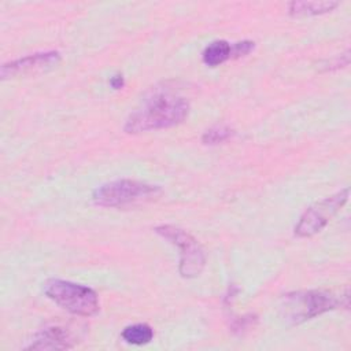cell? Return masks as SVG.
<instances>
[{"label":"cell","instance_id":"3","mask_svg":"<svg viewBox=\"0 0 351 351\" xmlns=\"http://www.w3.org/2000/svg\"><path fill=\"white\" fill-rule=\"evenodd\" d=\"M339 304H341V299L329 291L313 289L289 292L282 298L281 317L289 325H299L336 308Z\"/></svg>","mask_w":351,"mask_h":351},{"label":"cell","instance_id":"15","mask_svg":"<svg viewBox=\"0 0 351 351\" xmlns=\"http://www.w3.org/2000/svg\"><path fill=\"white\" fill-rule=\"evenodd\" d=\"M256 321V318L254 315H245V317H241V318H237L236 322L233 324V330H245L250 325H252V322Z\"/></svg>","mask_w":351,"mask_h":351},{"label":"cell","instance_id":"9","mask_svg":"<svg viewBox=\"0 0 351 351\" xmlns=\"http://www.w3.org/2000/svg\"><path fill=\"white\" fill-rule=\"evenodd\" d=\"M339 5V1H291L288 4V12L291 16H314L333 11Z\"/></svg>","mask_w":351,"mask_h":351},{"label":"cell","instance_id":"2","mask_svg":"<svg viewBox=\"0 0 351 351\" xmlns=\"http://www.w3.org/2000/svg\"><path fill=\"white\" fill-rule=\"evenodd\" d=\"M43 291L48 299L74 315L92 317L100 308L97 293L82 284L49 278L43 284Z\"/></svg>","mask_w":351,"mask_h":351},{"label":"cell","instance_id":"1","mask_svg":"<svg viewBox=\"0 0 351 351\" xmlns=\"http://www.w3.org/2000/svg\"><path fill=\"white\" fill-rule=\"evenodd\" d=\"M189 101L171 88H152L129 114L123 130L130 134L176 126L189 114Z\"/></svg>","mask_w":351,"mask_h":351},{"label":"cell","instance_id":"7","mask_svg":"<svg viewBox=\"0 0 351 351\" xmlns=\"http://www.w3.org/2000/svg\"><path fill=\"white\" fill-rule=\"evenodd\" d=\"M60 62V53L58 51H45L26 55L15 60H10L1 64L0 77L1 80H8L21 75L37 74L47 71Z\"/></svg>","mask_w":351,"mask_h":351},{"label":"cell","instance_id":"16","mask_svg":"<svg viewBox=\"0 0 351 351\" xmlns=\"http://www.w3.org/2000/svg\"><path fill=\"white\" fill-rule=\"evenodd\" d=\"M110 85L114 88V89H121L123 85H125V80H123V75L122 74H115L110 78Z\"/></svg>","mask_w":351,"mask_h":351},{"label":"cell","instance_id":"12","mask_svg":"<svg viewBox=\"0 0 351 351\" xmlns=\"http://www.w3.org/2000/svg\"><path fill=\"white\" fill-rule=\"evenodd\" d=\"M233 133H234L233 129L229 128L228 125H215L203 133L202 141L206 145H215V144L223 143L228 138H230L233 136Z\"/></svg>","mask_w":351,"mask_h":351},{"label":"cell","instance_id":"14","mask_svg":"<svg viewBox=\"0 0 351 351\" xmlns=\"http://www.w3.org/2000/svg\"><path fill=\"white\" fill-rule=\"evenodd\" d=\"M350 52L346 51L344 53L341 55H337L335 59H332L329 62V66H328V70H335V69H340V67H346L348 63H350Z\"/></svg>","mask_w":351,"mask_h":351},{"label":"cell","instance_id":"10","mask_svg":"<svg viewBox=\"0 0 351 351\" xmlns=\"http://www.w3.org/2000/svg\"><path fill=\"white\" fill-rule=\"evenodd\" d=\"M232 58V45L225 40H217L210 43L202 52L204 64L215 67Z\"/></svg>","mask_w":351,"mask_h":351},{"label":"cell","instance_id":"11","mask_svg":"<svg viewBox=\"0 0 351 351\" xmlns=\"http://www.w3.org/2000/svg\"><path fill=\"white\" fill-rule=\"evenodd\" d=\"M122 339L132 346H144L154 339V330L147 324H133L123 328Z\"/></svg>","mask_w":351,"mask_h":351},{"label":"cell","instance_id":"8","mask_svg":"<svg viewBox=\"0 0 351 351\" xmlns=\"http://www.w3.org/2000/svg\"><path fill=\"white\" fill-rule=\"evenodd\" d=\"M77 343L78 340L69 328L53 325L40 330L26 350H67Z\"/></svg>","mask_w":351,"mask_h":351},{"label":"cell","instance_id":"13","mask_svg":"<svg viewBox=\"0 0 351 351\" xmlns=\"http://www.w3.org/2000/svg\"><path fill=\"white\" fill-rule=\"evenodd\" d=\"M255 48V43L250 40H243L232 44V58H240L248 55Z\"/></svg>","mask_w":351,"mask_h":351},{"label":"cell","instance_id":"4","mask_svg":"<svg viewBox=\"0 0 351 351\" xmlns=\"http://www.w3.org/2000/svg\"><path fill=\"white\" fill-rule=\"evenodd\" d=\"M160 193L158 185L122 178L97 186L92 192V202L100 207H128L149 202Z\"/></svg>","mask_w":351,"mask_h":351},{"label":"cell","instance_id":"6","mask_svg":"<svg viewBox=\"0 0 351 351\" xmlns=\"http://www.w3.org/2000/svg\"><path fill=\"white\" fill-rule=\"evenodd\" d=\"M350 189L344 188L319 202H315L300 215L298 223L293 228V233L298 237H311L319 233L329 221L341 210L347 203Z\"/></svg>","mask_w":351,"mask_h":351},{"label":"cell","instance_id":"5","mask_svg":"<svg viewBox=\"0 0 351 351\" xmlns=\"http://www.w3.org/2000/svg\"><path fill=\"white\" fill-rule=\"evenodd\" d=\"M155 233L166 239L180 250L178 271L184 278H195L200 276L206 266V254L197 240L186 230L174 225H159Z\"/></svg>","mask_w":351,"mask_h":351}]
</instances>
